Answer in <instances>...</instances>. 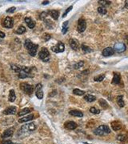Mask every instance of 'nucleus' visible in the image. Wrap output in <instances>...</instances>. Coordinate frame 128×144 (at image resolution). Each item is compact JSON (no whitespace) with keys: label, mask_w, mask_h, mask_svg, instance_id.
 <instances>
[{"label":"nucleus","mask_w":128,"mask_h":144,"mask_svg":"<svg viewBox=\"0 0 128 144\" xmlns=\"http://www.w3.org/2000/svg\"><path fill=\"white\" fill-rule=\"evenodd\" d=\"M94 133L96 135H99V136H102L104 135L110 134V129L108 126L106 125H101L100 126H98V128H96L94 130Z\"/></svg>","instance_id":"f257e3e1"},{"label":"nucleus","mask_w":128,"mask_h":144,"mask_svg":"<svg viewBox=\"0 0 128 144\" xmlns=\"http://www.w3.org/2000/svg\"><path fill=\"white\" fill-rule=\"evenodd\" d=\"M11 69L14 71L17 72V73H27L31 74V68L28 67H22V66H18L15 64H11Z\"/></svg>","instance_id":"f03ea898"},{"label":"nucleus","mask_w":128,"mask_h":144,"mask_svg":"<svg viewBox=\"0 0 128 144\" xmlns=\"http://www.w3.org/2000/svg\"><path fill=\"white\" fill-rule=\"evenodd\" d=\"M49 56H50L49 50L45 47H43L40 51L39 52V58L42 59V60H43V62L49 61Z\"/></svg>","instance_id":"7ed1b4c3"},{"label":"nucleus","mask_w":128,"mask_h":144,"mask_svg":"<svg viewBox=\"0 0 128 144\" xmlns=\"http://www.w3.org/2000/svg\"><path fill=\"white\" fill-rule=\"evenodd\" d=\"M87 28V22L84 18H81L78 20V25H77V31L79 33H83Z\"/></svg>","instance_id":"20e7f679"},{"label":"nucleus","mask_w":128,"mask_h":144,"mask_svg":"<svg viewBox=\"0 0 128 144\" xmlns=\"http://www.w3.org/2000/svg\"><path fill=\"white\" fill-rule=\"evenodd\" d=\"M20 87L25 93H26V94H31V93H33V91H34V87H33V86L26 83V82H22V83H21Z\"/></svg>","instance_id":"39448f33"},{"label":"nucleus","mask_w":128,"mask_h":144,"mask_svg":"<svg viewBox=\"0 0 128 144\" xmlns=\"http://www.w3.org/2000/svg\"><path fill=\"white\" fill-rule=\"evenodd\" d=\"M51 50L55 53H62L65 50V45L62 42H58V43L55 46H52Z\"/></svg>","instance_id":"423d86ee"},{"label":"nucleus","mask_w":128,"mask_h":144,"mask_svg":"<svg viewBox=\"0 0 128 144\" xmlns=\"http://www.w3.org/2000/svg\"><path fill=\"white\" fill-rule=\"evenodd\" d=\"M36 129V126H35V123L33 122H31V123H27L25 124L22 126L21 128V131L22 132H28V131H33Z\"/></svg>","instance_id":"0eeeda50"},{"label":"nucleus","mask_w":128,"mask_h":144,"mask_svg":"<svg viewBox=\"0 0 128 144\" xmlns=\"http://www.w3.org/2000/svg\"><path fill=\"white\" fill-rule=\"evenodd\" d=\"M3 26L5 28H12L14 26V21L10 17H6L3 21Z\"/></svg>","instance_id":"6e6552de"},{"label":"nucleus","mask_w":128,"mask_h":144,"mask_svg":"<svg viewBox=\"0 0 128 144\" xmlns=\"http://www.w3.org/2000/svg\"><path fill=\"white\" fill-rule=\"evenodd\" d=\"M43 86L41 83H38L35 87V95L39 99H43Z\"/></svg>","instance_id":"1a4fd4ad"},{"label":"nucleus","mask_w":128,"mask_h":144,"mask_svg":"<svg viewBox=\"0 0 128 144\" xmlns=\"http://www.w3.org/2000/svg\"><path fill=\"white\" fill-rule=\"evenodd\" d=\"M126 45L124 43H116L114 46V50L116 52H119V53H121V52H123L126 50Z\"/></svg>","instance_id":"9d476101"},{"label":"nucleus","mask_w":128,"mask_h":144,"mask_svg":"<svg viewBox=\"0 0 128 144\" xmlns=\"http://www.w3.org/2000/svg\"><path fill=\"white\" fill-rule=\"evenodd\" d=\"M115 53V50H114V48L110 47V46H109V47H106L105 48V49L102 50V55L105 56V57H108V56H111L113 55Z\"/></svg>","instance_id":"9b49d317"},{"label":"nucleus","mask_w":128,"mask_h":144,"mask_svg":"<svg viewBox=\"0 0 128 144\" xmlns=\"http://www.w3.org/2000/svg\"><path fill=\"white\" fill-rule=\"evenodd\" d=\"M16 112H17V108L12 106V107H9L4 110L3 114L4 115H15Z\"/></svg>","instance_id":"f8f14e48"},{"label":"nucleus","mask_w":128,"mask_h":144,"mask_svg":"<svg viewBox=\"0 0 128 144\" xmlns=\"http://www.w3.org/2000/svg\"><path fill=\"white\" fill-rule=\"evenodd\" d=\"M69 44H70L71 47L74 50H77L78 49H79V43L77 40H75L74 39H70V41H69Z\"/></svg>","instance_id":"ddd939ff"},{"label":"nucleus","mask_w":128,"mask_h":144,"mask_svg":"<svg viewBox=\"0 0 128 144\" xmlns=\"http://www.w3.org/2000/svg\"><path fill=\"white\" fill-rule=\"evenodd\" d=\"M14 133V128H9L7 130H6L5 131L3 132V134L2 135V138L3 139H6V138H9L10 136H12Z\"/></svg>","instance_id":"4468645a"},{"label":"nucleus","mask_w":128,"mask_h":144,"mask_svg":"<svg viewBox=\"0 0 128 144\" xmlns=\"http://www.w3.org/2000/svg\"><path fill=\"white\" fill-rule=\"evenodd\" d=\"M65 127H66V129H68V130H75V129L77 127V124L73 121H68L65 123Z\"/></svg>","instance_id":"2eb2a0df"},{"label":"nucleus","mask_w":128,"mask_h":144,"mask_svg":"<svg viewBox=\"0 0 128 144\" xmlns=\"http://www.w3.org/2000/svg\"><path fill=\"white\" fill-rule=\"evenodd\" d=\"M38 48H39V45L38 44H34L32 47H31L30 49L28 50V52L30 54L31 56H35L37 54V50H38Z\"/></svg>","instance_id":"dca6fc26"},{"label":"nucleus","mask_w":128,"mask_h":144,"mask_svg":"<svg viewBox=\"0 0 128 144\" xmlns=\"http://www.w3.org/2000/svg\"><path fill=\"white\" fill-rule=\"evenodd\" d=\"M34 118V115H29L27 116H25V117L22 118H19L18 119V122L20 123H23V122H26L28 121H31Z\"/></svg>","instance_id":"f3484780"},{"label":"nucleus","mask_w":128,"mask_h":144,"mask_svg":"<svg viewBox=\"0 0 128 144\" xmlns=\"http://www.w3.org/2000/svg\"><path fill=\"white\" fill-rule=\"evenodd\" d=\"M111 127L114 130H119L122 128V124L118 121H115L111 122Z\"/></svg>","instance_id":"a211bd4d"},{"label":"nucleus","mask_w":128,"mask_h":144,"mask_svg":"<svg viewBox=\"0 0 128 144\" xmlns=\"http://www.w3.org/2000/svg\"><path fill=\"white\" fill-rule=\"evenodd\" d=\"M120 80H121V77L119 73H114V77H113L112 79V83L113 84H119L120 83Z\"/></svg>","instance_id":"6ab92c4d"},{"label":"nucleus","mask_w":128,"mask_h":144,"mask_svg":"<svg viewBox=\"0 0 128 144\" xmlns=\"http://www.w3.org/2000/svg\"><path fill=\"white\" fill-rule=\"evenodd\" d=\"M25 22H26L27 26L31 29H33L35 26V22L33 21L31 18H25Z\"/></svg>","instance_id":"aec40b11"},{"label":"nucleus","mask_w":128,"mask_h":144,"mask_svg":"<svg viewBox=\"0 0 128 144\" xmlns=\"http://www.w3.org/2000/svg\"><path fill=\"white\" fill-rule=\"evenodd\" d=\"M70 115L72 116H75V117H83V113L80 111H77V110H73V111H71Z\"/></svg>","instance_id":"412c9836"},{"label":"nucleus","mask_w":128,"mask_h":144,"mask_svg":"<svg viewBox=\"0 0 128 144\" xmlns=\"http://www.w3.org/2000/svg\"><path fill=\"white\" fill-rule=\"evenodd\" d=\"M8 99H9V101L10 102V103H13V102H14V100L16 99V95H15V93H14V90H10Z\"/></svg>","instance_id":"4be33fe9"},{"label":"nucleus","mask_w":128,"mask_h":144,"mask_svg":"<svg viewBox=\"0 0 128 144\" xmlns=\"http://www.w3.org/2000/svg\"><path fill=\"white\" fill-rule=\"evenodd\" d=\"M49 14H51V16L54 18V20H57L58 18V16H59V12L56 10H52L49 12Z\"/></svg>","instance_id":"5701e85b"},{"label":"nucleus","mask_w":128,"mask_h":144,"mask_svg":"<svg viewBox=\"0 0 128 144\" xmlns=\"http://www.w3.org/2000/svg\"><path fill=\"white\" fill-rule=\"evenodd\" d=\"M84 99L87 102H88V103H92V102L95 101L96 97L92 94H86L84 96Z\"/></svg>","instance_id":"b1692460"},{"label":"nucleus","mask_w":128,"mask_h":144,"mask_svg":"<svg viewBox=\"0 0 128 144\" xmlns=\"http://www.w3.org/2000/svg\"><path fill=\"white\" fill-rule=\"evenodd\" d=\"M117 103H118V105L120 107H123L125 106V103L124 101H123V96L122 95H119V96H117Z\"/></svg>","instance_id":"393cba45"},{"label":"nucleus","mask_w":128,"mask_h":144,"mask_svg":"<svg viewBox=\"0 0 128 144\" xmlns=\"http://www.w3.org/2000/svg\"><path fill=\"white\" fill-rule=\"evenodd\" d=\"M98 103H99V105L101 106L103 109H107L108 108L107 103H106V101L103 99H100L99 100H98Z\"/></svg>","instance_id":"a878e982"},{"label":"nucleus","mask_w":128,"mask_h":144,"mask_svg":"<svg viewBox=\"0 0 128 144\" xmlns=\"http://www.w3.org/2000/svg\"><path fill=\"white\" fill-rule=\"evenodd\" d=\"M34 77L33 74H27V73H19L18 74V78L19 79H25V78H31Z\"/></svg>","instance_id":"bb28decb"},{"label":"nucleus","mask_w":128,"mask_h":144,"mask_svg":"<svg viewBox=\"0 0 128 144\" xmlns=\"http://www.w3.org/2000/svg\"><path fill=\"white\" fill-rule=\"evenodd\" d=\"M33 45H34V43H33L30 39H26V40H25L24 46H25V48H26L27 50H29L31 47H32Z\"/></svg>","instance_id":"cd10ccee"},{"label":"nucleus","mask_w":128,"mask_h":144,"mask_svg":"<svg viewBox=\"0 0 128 144\" xmlns=\"http://www.w3.org/2000/svg\"><path fill=\"white\" fill-rule=\"evenodd\" d=\"M29 113H31V109L26 107V108L22 109L20 112H18V116H22V115H27V114H29Z\"/></svg>","instance_id":"c85d7f7f"},{"label":"nucleus","mask_w":128,"mask_h":144,"mask_svg":"<svg viewBox=\"0 0 128 144\" xmlns=\"http://www.w3.org/2000/svg\"><path fill=\"white\" fill-rule=\"evenodd\" d=\"M25 32H26V28H25L23 26L18 27L17 30L15 31V33L18 34V35H22V34H23Z\"/></svg>","instance_id":"c756f323"},{"label":"nucleus","mask_w":128,"mask_h":144,"mask_svg":"<svg viewBox=\"0 0 128 144\" xmlns=\"http://www.w3.org/2000/svg\"><path fill=\"white\" fill-rule=\"evenodd\" d=\"M128 136L126 135H119L117 136V140L120 141V142H126L127 140Z\"/></svg>","instance_id":"7c9ffc66"},{"label":"nucleus","mask_w":128,"mask_h":144,"mask_svg":"<svg viewBox=\"0 0 128 144\" xmlns=\"http://www.w3.org/2000/svg\"><path fill=\"white\" fill-rule=\"evenodd\" d=\"M73 93H74L75 94H77V95H84L85 94V91L84 90H79V89H74L73 90Z\"/></svg>","instance_id":"2f4dec72"},{"label":"nucleus","mask_w":128,"mask_h":144,"mask_svg":"<svg viewBox=\"0 0 128 144\" xmlns=\"http://www.w3.org/2000/svg\"><path fill=\"white\" fill-rule=\"evenodd\" d=\"M98 12L100 14H106V12H107V10H106V7H98Z\"/></svg>","instance_id":"473e14b6"},{"label":"nucleus","mask_w":128,"mask_h":144,"mask_svg":"<svg viewBox=\"0 0 128 144\" xmlns=\"http://www.w3.org/2000/svg\"><path fill=\"white\" fill-rule=\"evenodd\" d=\"M98 3H99L100 5H102V7H105L106 6H110L111 2L110 1H106V0H102V1H98Z\"/></svg>","instance_id":"72a5a7b5"},{"label":"nucleus","mask_w":128,"mask_h":144,"mask_svg":"<svg viewBox=\"0 0 128 144\" xmlns=\"http://www.w3.org/2000/svg\"><path fill=\"white\" fill-rule=\"evenodd\" d=\"M104 79H105V75H100L94 77V79L95 82H102V80H104Z\"/></svg>","instance_id":"f704fd0d"},{"label":"nucleus","mask_w":128,"mask_h":144,"mask_svg":"<svg viewBox=\"0 0 128 144\" xmlns=\"http://www.w3.org/2000/svg\"><path fill=\"white\" fill-rule=\"evenodd\" d=\"M82 50H83V51L84 53H90L92 51V50L91 48L89 47V46H86V45H83L82 46Z\"/></svg>","instance_id":"c9c22d12"},{"label":"nucleus","mask_w":128,"mask_h":144,"mask_svg":"<svg viewBox=\"0 0 128 144\" xmlns=\"http://www.w3.org/2000/svg\"><path fill=\"white\" fill-rule=\"evenodd\" d=\"M90 111H91L92 114H94V115H98V114L100 113V110H98L96 107H94L90 108Z\"/></svg>","instance_id":"e433bc0d"},{"label":"nucleus","mask_w":128,"mask_h":144,"mask_svg":"<svg viewBox=\"0 0 128 144\" xmlns=\"http://www.w3.org/2000/svg\"><path fill=\"white\" fill-rule=\"evenodd\" d=\"M83 65H84V62H83V61H79V62H78L77 63H75L74 67L75 69H79L80 67H83Z\"/></svg>","instance_id":"4c0bfd02"},{"label":"nucleus","mask_w":128,"mask_h":144,"mask_svg":"<svg viewBox=\"0 0 128 144\" xmlns=\"http://www.w3.org/2000/svg\"><path fill=\"white\" fill-rule=\"evenodd\" d=\"M47 14H48L47 12H42V13L39 14V18H40V19H42V20L45 19V18L47 16Z\"/></svg>","instance_id":"58836bf2"},{"label":"nucleus","mask_w":128,"mask_h":144,"mask_svg":"<svg viewBox=\"0 0 128 144\" xmlns=\"http://www.w3.org/2000/svg\"><path fill=\"white\" fill-rule=\"evenodd\" d=\"M72 8H73L72 6H71V7H69L67 8V9L66 10V11H65L64 13H63V14H62V17H63V18H65V17L66 16V14H67L69 13V12L71 11V10H72Z\"/></svg>","instance_id":"ea45409f"},{"label":"nucleus","mask_w":128,"mask_h":144,"mask_svg":"<svg viewBox=\"0 0 128 144\" xmlns=\"http://www.w3.org/2000/svg\"><path fill=\"white\" fill-rule=\"evenodd\" d=\"M44 22H45V24H46V26H47L48 28H53V27L51 26V21L50 20H47V19H46V20H44Z\"/></svg>","instance_id":"a19ab883"},{"label":"nucleus","mask_w":128,"mask_h":144,"mask_svg":"<svg viewBox=\"0 0 128 144\" xmlns=\"http://www.w3.org/2000/svg\"><path fill=\"white\" fill-rule=\"evenodd\" d=\"M44 36V39H45V41H48L50 39H51V35H49V34H44L43 35Z\"/></svg>","instance_id":"79ce46f5"},{"label":"nucleus","mask_w":128,"mask_h":144,"mask_svg":"<svg viewBox=\"0 0 128 144\" xmlns=\"http://www.w3.org/2000/svg\"><path fill=\"white\" fill-rule=\"evenodd\" d=\"M15 9H16V8L14 7H10V8H9L8 10H7V13H13L14 10H15Z\"/></svg>","instance_id":"37998d69"},{"label":"nucleus","mask_w":128,"mask_h":144,"mask_svg":"<svg viewBox=\"0 0 128 144\" xmlns=\"http://www.w3.org/2000/svg\"><path fill=\"white\" fill-rule=\"evenodd\" d=\"M3 144H14L10 140H5L3 141Z\"/></svg>","instance_id":"c03bdc74"},{"label":"nucleus","mask_w":128,"mask_h":144,"mask_svg":"<svg viewBox=\"0 0 128 144\" xmlns=\"http://www.w3.org/2000/svg\"><path fill=\"white\" fill-rule=\"evenodd\" d=\"M67 30H68V27H62V34H66V31H67Z\"/></svg>","instance_id":"a18cd8bd"},{"label":"nucleus","mask_w":128,"mask_h":144,"mask_svg":"<svg viewBox=\"0 0 128 144\" xmlns=\"http://www.w3.org/2000/svg\"><path fill=\"white\" fill-rule=\"evenodd\" d=\"M5 33H3V31H0V39H3L5 37Z\"/></svg>","instance_id":"49530a36"},{"label":"nucleus","mask_w":128,"mask_h":144,"mask_svg":"<svg viewBox=\"0 0 128 144\" xmlns=\"http://www.w3.org/2000/svg\"><path fill=\"white\" fill-rule=\"evenodd\" d=\"M67 25H68V21H66V22L63 23V25H62V27H66Z\"/></svg>","instance_id":"de8ad7c7"},{"label":"nucleus","mask_w":128,"mask_h":144,"mask_svg":"<svg viewBox=\"0 0 128 144\" xmlns=\"http://www.w3.org/2000/svg\"><path fill=\"white\" fill-rule=\"evenodd\" d=\"M88 72H89V71H88V70H86V71L82 72V74H83V75H87V73H88Z\"/></svg>","instance_id":"09e8293b"},{"label":"nucleus","mask_w":128,"mask_h":144,"mask_svg":"<svg viewBox=\"0 0 128 144\" xmlns=\"http://www.w3.org/2000/svg\"><path fill=\"white\" fill-rule=\"evenodd\" d=\"M50 2L49 1H43V5H47L48 3H49Z\"/></svg>","instance_id":"8fccbe9b"},{"label":"nucleus","mask_w":128,"mask_h":144,"mask_svg":"<svg viewBox=\"0 0 128 144\" xmlns=\"http://www.w3.org/2000/svg\"><path fill=\"white\" fill-rule=\"evenodd\" d=\"M125 8L128 9V1H126L125 2Z\"/></svg>","instance_id":"3c124183"},{"label":"nucleus","mask_w":128,"mask_h":144,"mask_svg":"<svg viewBox=\"0 0 128 144\" xmlns=\"http://www.w3.org/2000/svg\"><path fill=\"white\" fill-rule=\"evenodd\" d=\"M127 41H128V36H127Z\"/></svg>","instance_id":"603ef678"},{"label":"nucleus","mask_w":128,"mask_h":144,"mask_svg":"<svg viewBox=\"0 0 128 144\" xmlns=\"http://www.w3.org/2000/svg\"><path fill=\"white\" fill-rule=\"evenodd\" d=\"M84 144H89V143H84Z\"/></svg>","instance_id":"864d4df0"}]
</instances>
